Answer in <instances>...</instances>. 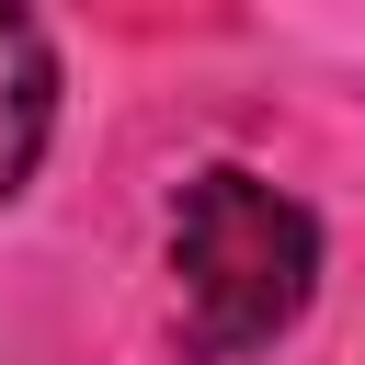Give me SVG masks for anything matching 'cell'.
Wrapping results in <instances>:
<instances>
[{
	"mask_svg": "<svg viewBox=\"0 0 365 365\" xmlns=\"http://www.w3.org/2000/svg\"><path fill=\"white\" fill-rule=\"evenodd\" d=\"M46 137H57V46H46L34 11L0 0V205L34 182Z\"/></svg>",
	"mask_w": 365,
	"mask_h": 365,
	"instance_id": "obj_2",
	"label": "cell"
},
{
	"mask_svg": "<svg viewBox=\"0 0 365 365\" xmlns=\"http://www.w3.org/2000/svg\"><path fill=\"white\" fill-rule=\"evenodd\" d=\"M308 297H319V217L285 182L217 160L171 194V319L194 365L274 354L308 319Z\"/></svg>",
	"mask_w": 365,
	"mask_h": 365,
	"instance_id": "obj_1",
	"label": "cell"
}]
</instances>
